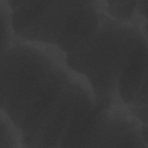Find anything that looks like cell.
I'll list each match as a JSON object with an SVG mask.
<instances>
[{
    "mask_svg": "<svg viewBox=\"0 0 148 148\" xmlns=\"http://www.w3.org/2000/svg\"><path fill=\"white\" fill-rule=\"evenodd\" d=\"M73 73L57 45L17 39L1 54V109L30 130L57 105Z\"/></svg>",
    "mask_w": 148,
    "mask_h": 148,
    "instance_id": "1",
    "label": "cell"
},
{
    "mask_svg": "<svg viewBox=\"0 0 148 148\" xmlns=\"http://www.w3.org/2000/svg\"><path fill=\"white\" fill-rule=\"evenodd\" d=\"M132 25L114 20L103 11L94 33L65 54L68 66L90 84L95 98V108L122 104L117 85Z\"/></svg>",
    "mask_w": 148,
    "mask_h": 148,
    "instance_id": "2",
    "label": "cell"
},
{
    "mask_svg": "<svg viewBox=\"0 0 148 148\" xmlns=\"http://www.w3.org/2000/svg\"><path fill=\"white\" fill-rule=\"evenodd\" d=\"M142 125L123 104L94 108L69 147L147 148Z\"/></svg>",
    "mask_w": 148,
    "mask_h": 148,
    "instance_id": "3",
    "label": "cell"
},
{
    "mask_svg": "<svg viewBox=\"0 0 148 148\" xmlns=\"http://www.w3.org/2000/svg\"><path fill=\"white\" fill-rule=\"evenodd\" d=\"M17 39L57 45L76 1L8 0Z\"/></svg>",
    "mask_w": 148,
    "mask_h": 148,
    "instance_id": "4",
    "label": "cell"
},
{
    "mask_svg": "<svg viewBox=\"0 0 148 148\" xmlns=\"http://www.w3.org/2000/svg\"><path fill=\"white\" fill-rule=\"evenodd\" d=\"M147 25L133 24L117 85L120 99L125 106L132 103L141 87L147 82Z\"/></svg>",
    "mask_w": 148,
    "mask_h": 148,
    "instance_id": "5",
    "label": "cell"
},
{
    "mask_svg": "<svg viewBox=\"0 0 148 148\" xmlns=\"http://www.w3.org/2000/svg\"><path fill=\"white\" fill-rule=\"evenodd\" d=\"M103 0L79 1L71 12L57 46L67 54L96 31L103 12Z\"/></svg>",
    "mask_w": 148,
    "mask_h": 148,
    "instance_id": "6",
    "label": "cell"
},
{
    "mask_svg": "<svg viewBox=\"0 0 148 148\" xmlns=\"http://www.w3.org/2000/svg\"><path fill=\"white\" fill-rule=\"evenodd\" d=\"M136 3L137 1L103 0V10L114 20L134 24Z\"/></svg>",
    "mask_w": 148,
    "mask_h": 148,
    "instance_id": "7",
    "label": "cell"
},
{
    "mask_svg": "<svg viewBox=\"0 0 148 148\" xmlns=\"http://www.w3.org/2000/svg\"><path fill=\"white\" fill-rule=\"evenodd\" d=\"M0 148L23 147V136L20 128L2 109L0 110Z\"/></svg>",
    "mask_w": 148,
    "mask_h": 148,
    "instance_id": "8",
    "label": "cell"
},
{
    "mask_svg": "<svg viewBox=\"0 0 148 148\" xmlns=\"http://www.w3.org/2000/svg\"><path fill=\"white\" fill-rule=\"evenodd\" d=\"M1 54L3 53L17 38L12 20V9L8 0H0Z\"/></svg>",
    "mask_w": 148,
    "mask_h": 148,
    "instance_id": "9",
    "label": "cell"
},
{
    "mask_svg": "<svg viewBox=\"0 0 148 148\" xmlns=\"http://www.w3.org/2000/svg\"><path fill=\"white\" fill-rule=\"evenodd\" d=\"M142 135L143 140L147 146H148L147 141V124L142 125Z\"/></svg>",
    "mask_w": 148,
    "mask_h": 148,
    "instance_id": "10",
    "label": "cell"
}]
</instances>
